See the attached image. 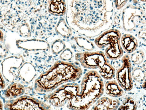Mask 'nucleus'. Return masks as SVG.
<instances>
[{
	"label": "nucleus",
	"mask_w": 146,
	"mask_h": 110,
	"mask_svg": "<svg viewBox=\"0 0 146 110\" xmlns=\"http://www.w3.org/2000/svg\"><path fill=\"white\" fill-rule=\"evenodd\" d=\"M19 48L26 51H48L50 50V45L46 42L39 39L19 40L16 42Z\"/></svg>",
	"instance_id": "12"
},
{
	"label": "nucleus",
	"mask_w": 146,
	"mask_h": 110,
	"mask_svg": "<svg viewBox=\"0 0 146 110\" xmlns=\"http://www.w3.org/2000/svg\"><path fill=\"white\" fill-rule=\"evenodd\" d=\"M75 57L76 60L84 68L92 70L99 69L100 75L105 80H111L115 76V69L110 64L102 51H86L77 53Z\"/></svg>",
	"instance_id": "5"
},
{
	"label": "nucleus",
	"mask_w": 146,
	"mask_h": 110,
	"mask_svg": "<svg viewBox=\"0 0 146 110\" xmlns=\"http://www.w3.org/2000/svg\"><path fill=\"white\" fill-rule=\"evenodd\" d=\"M118 18V16H115V23H118L119 21L118 20H117Z\"/></svg>",
	"instance_id": "33"
},
{
	"label": "nucleus",
	"mask_w": 146,
	"mask_h": 110,
	"mask_svg": "<svg viewBox=\"0 0 146 110\" xmlns=\"http://www.w3.org/2000/svg\"><path fill=\"white\" fill-rule=\"evenodd\" d=\"M4 42V36L2 31L0 29V42Z\"/></svg>",
	"instance_id": "31"
},
{
	"label": "nucleus",
	"mask_w": 146,
	"mask_h": 110,
	"mask_svg": "<svg viewBox=\"0 0 146 110\" xmlns=\"http://www.w3.org/2000/svg\"><path fill=\"white\" fill-rule=\"evenodd\" d=\"M132 77L135 81L142 83L146 79V72L143 69L139 67H135L131 71Z\"/></svg>",
	"instance_id": "23"
},
{
	"label": "nucleus",
	"mask_w": 146,
	"mask_h": 110,
	"mask_svg": "<svg viewBox=\"0 0 146 110\" xmlns=\"http://www.w3.org/2000/svg\"><path fill=\"white\" fill-rule=\"evenodd\" d=\"M105 90L106 94L113 98L121 97L124 94L123 89L115 80L106 82L105 84Z\"/></svg>",
	"instance_id": "18"
},
{
	"label": "nucleus",
	"mask_w": 146,
	"mask_h": 110,
	"mask_svg": "<svg viewBox=\"0 0 146 110\" xmlns=\"http://www.w3.org/2000/svg\"><path fill=\"white\" fill-rule=\"evenodd\" d=\"M129 0H114L115 5L117 10H120L126 5Z\"/></svg>",
	"instance_id": "27"
},
{
	"label": "nucleus",
	"mask_w": 146,
	"mask_h": 110,
	"mask_svg": "<svg viewBox=\"0 0 146 110\" xmlns=\"http://www.w3.org/2000/svg\"><path fill=\"white\" fill-rule=\"evenodd\" d=\"M80 91V87L78 84L68 83L44 96V101L50 105L59 108L67 104L73 97L79 94Z\"/></svg>",
	"instance_id": "7"
},
{
	"label": "nucleus",
	"mask_w": 146,
	"mask_h": 110,
	"mask_svg": "<svg viewBox=\"0 0 146 110\" xmlns=\"http://www.w3.org/2000/svg\"><path fill=\"white\" fill-rule=\"evenodd\" d=\"M8 50L4 45L0 43V58H3L7 56Z\"/></svg>",
	"instance_id": "28"
},
{
	"label": "nucleus",
	"mask_w": 146,
	"mask_h": 110,
	"mask_svg": "<svg viewBox=\"0 0 146 110\" xmlns=\"http://www.w3.org/2000/svg\"><path fill=\"white\" fill-rule=\"evenodd\" d=\"M120 42L123 49L129 54L133 53L138 48L137 40L131 34H125L121 36Z\"/></svg>",
	"instance_id": "17"
},
{
	"label": "nucleus",
	"mask_w": 146,
	"mask_h": 110,
	"mask_svg": "<svg viewBox=\"0 0 146 110\" xmlns=\"http://www.w3.org/2000/svg\"><path fill=\"white\" fill-rule=\"evenodd\" d=\"M121 36L119 30H107L95 38L94 44L99 48H106L104 54L108 59L118 60L121 58L124 54L120 42Z\"/></svg>",
	"instance_id": "6"
},
{
	"label": "nucleus",
	"mask_w": 146,
	"mask_h": 110,
	"mask_svg": "<svg viewBox=\"0 0 146 110\" xmlns=\"http://www.w3.org/2000/svg\"><path fill=\"white\" fill-rule=\"evenodd\" d=\"M55 30L58 34L64 38H69L72 36V30L64 18L59 19L55 27Z\"/></svg>",
	"instance_id": "19"
},
{
	"label": "nucleus",
	"mask_w": 146,
	"mask_h": 110,
	"mask_svg": "<svg viewBox=\"0 0 146 110\" xmlns=\"http://www.w3.org/2000/svg\"><path fill=\"white\" fill-rule=\"evenodd\" d=\"M16 31L21 37L25 38H31L33 33L32 26L28 22L22 23L17 28Z\"/></svg>",
	"instance_id": "22"
},
{
	"label": "nucleus",
	"mask_w": 146,
	"mask_h": 110,
	"mask_svg": "<svg viewBox=\"0 0 146 110\" xmlns=\"http://www.w3.org/2000/svg\"><path fill=\"white\" fill-rule=\"evenodd\" d=\"M66 4V22L81 35L93 38L111 26L112 0H67Z\"/></svg>",
	"instance_id": "1"
},
{
	"label": "nucleus",
	"mask_w": 146,
	"mask_h": 110,
	"mask_svg": "<svg viewBox=\"0 0 146 110\" xmlns=\"http://www.w3.org/2000/svg\"><path fill=\"white\" fill-rule=\"evenodd\" d=\"M5 87V82L3 78L2 77L1 72V69H0V89H4Z\"/></svg>",
	"instance_id": "30"
},
{
	"label": "nucleus",
	"mask_w": 146,
	"mask_h": 110,
	"mask_svg": "<svg viewBox=\"0 0 146 110\" xmlns=\"http://www.w3.org/2000/svg\"><path fill=\"white\" fill-rule=\"evenodd\" d=\"M3 104L1 100H0V110H3Z\"/></svg>",
	"instance_id": "32"
},
{
	"label": "nucleus",
	"mask_w": 146,
	"mask_h": 110,
	"mask_svg": "<svg viewBox=\"0 0 146 110\" xmlns=\"http://www.w3.org/2000/svg\"><path fill=\"white\" fill-rule=\"evenodd\" d=\"M47 11L49 14L60 17L66 13L67 4L65 0H47Z\"/></svg>",
	"instance_id": "14"
},
{
	"label": "nucleus",
	"mask_w": 146,
	"mask_h": 110,
	"mask_svg": "<svg viewBox=\"0 0 146 110\" xmlns=\"http://www.w3.org/2000/svg\"><path fill=\"white\" fill-rule=\"evenodd\" d=\"M73 57V53L69 48L65 49L60 53L59 58L64 62H69Z\"/></svg>",
	"instance_id": "26"
},
{
	"label": "nucleus",
	"mask_w": 146,
	"mask_h": 110,
	"mask_svg": "<svg viewBox=\"0 0 146 110\" xmlns=\"http://www.w3.org/2000/svg\"><path fill=\"white\" fill-rule=\"evenodd\" d=\"M121 62V66L116 72V78L118 84L123 90L129 91L133 88V81L131 75V62L129 56H124Z\"/></svg>",
	"instance_id": "10"
},
{
	"label": "nucleus",
	"mask_w": 146,
	"mask_h": 110,
	"mask_svg": "<svg viewBox=\"0 0 146 110\" xmlns=\"http://www.w3.org/2000/svg\"><path fill=\"white\" fill-rule=\"evenodd\" d=\"M123 29L127 32H135L146 25V15L144 11L132 5L124 9L122 13Z\"/></svg>",
	"instance_id": "8"
},
{
	"label": "nucleus",
	"mask_w": 146,
	"mask_h": 110,
	"mask_svg": "<svg viewBox=\"0 0 146 110\" xmlns=\"http://www.w3.org/2000/svg\"><path fill=\"white\" fill-rule=\"evenodd\" d=\"M82 74V68L73 63L58 60L36 79L34 89L38 93L51 92L65 83L78 80Z\"/></svg>",
	"instance_id": "3"
},
{
	"label": "nucleus",
	"mask_w": 146,
	"mask_h": 110,
	"mask_svg": "<svg viewBox=\"0 0 146 110\" xmlns=\"http://www.w3.org/2000/svg\"><path fill=\"white\" fill-rule=\"evenodd\" d=\"M137 108L135 101L131 97H127L122 101L121 103L119 105L117 110H135Z\"/></svg>",
	"instance_id": "20"
},
{
	"label": "nucleus",
	"mask_w": 146,
	"mask_h": 110,
	"mask_svg": "<svg viewBox=\"0 0 146 110\" xmlns=\"http://www.w3.org/2000/svg\"><path fill=\"white\" fill-rule=\"evenodd\" d=\"M140 1H142V2H146V0H140Z\"/></svg>",
	"instance_id": "34"
},
{
	"label": "nucleus",
	"mask_w": 146,
	"mask_h": 110,
	"mask_svg": "<svg viewBox=\"0 0 146 110\" xmlns=\"http://www.w3.org/2000/svg\"><path fill=\"white\" fill-rule=\"evenodd\" d=\"M73 38L77 45L80 48L87 51H92L94 49V44L82 36H78Z\"/></svg>",
	"instance_id": "21"
},
{
	"label": "nucleus",
	"mask_w": 146,
	"mask_h": 110,
	"mask_svg": "<svg viewBox=\"0 0 146 110\" xmlns=\"http://www.w3.org/2000/svg\"><path fill=\"white\" fill-rule=\"evenodd\" d=\"M104 81L98 72L88 71L82 79L79 93L67 103L70 110H88L103 95Z\"/></svg>",
	"instance_id": "4"
},
{
	"label": "nucleus",
	"mask_w": 146,
	"mask_h": 110,
	"mask_svg": "<svg viewBox=\"0 0 146 110\" xmlns=\"http://www.w3.org/2000/svg\"><path fill=\"white\" fill-rule=\"evenodd\" d=\"M25 92V88L19 82L12 83L5 90L4 95L7 99H13L23 95Z\"/></svg>",
	"instance_id": "16"
},
{
	"label": "nucleus",
	"mask_w": 146,
	"mask_h": 110,
	"mask_svg": "<svg viewBox=\"0 0 146 110\" xmlns=\"http://www.w3.org/2000/svg\"><path fill=\"white\" fill-rule=\"evenodd\" d=\"M120 102L118 99H112L108 97H100L94 104L92 110H117Z\"/></svg>",
	"instance_id": "13"
},
{
	"label": "nucleus",
	"mask_w": 146,
	"mask_h": 110,
	"mask_svg": "<svg viewBox=\"0 0 146 110\" xmlns=\"http://www.w3.org/2000/svg\"><path fill=\"white\" fill-rule=\"evenodd\" d=\"M25 60L21 55L11 56L2 63V71L5 79L12 82L19 76V72Z\"/></svg>",
	"instance_id": "11"
},
{
	"label": "nucleus",
	"mask_w": 146,
	"mask_h": 110,
	"mask_svg": "<svg viewBox=\"0 0 146 110\" xmlns=\"http://www.w3.org/2000/svg\"><path fill=\"white\" fill-rule=\"evenodd\" d=\"M131 62L135 65H139L144 62L145 55L142 50H139L133 53L130 56Z\"/></svg>",
	"instance_id": "25"
},
{
	"label": "nucleus",
	"mask_w": 146,
	"mask_h": 110,
	"mask_svg": "<svg viewBox=\"0 0 146 110\" xmlns=\"http://www.w3.org/2000/svg\"><path fill=\"white\" fill-rule=\"evenodd\" d=\"M5 110H51L50 105L38 99L27 95L7 101L5 104Z\"/></svg>",
	"instance_id": "9"
},
{
	"label": "nucleus",
	"mask_w": 146,
	"mask_h": 110,
	"mask_svg": "<svg viewBox=\"0 0 146 110\" xmlns=\"http://www.w3.org/2000/svg\"><path fill=\"white\" fill-rule=\"evenodd\" d=\"M45 6L46 0H0V22L16 31L22 23L33 19Z\"/></svg>",
	"instance_id": "2"
},
{
	"label": "nucleus",
	"mask_w": 146,
	"mask_h": 110,
	"mask_svg": "<svg viewBox=\"0 0 146 110\" xmlns=\"http://www.w3.org/2000/svg\"><path fill=\"white\" fill-rule=\"evenodd\" d=\"M66 48L64 42L61 39H57L52 43L51 46V51L54 55L60 54Z\"/></svg>",
	"instance_id": "24"
},
{
	"label": "nucleus",
	"mask_w": 146,
	"mask_h": 110,
	"mask_svg": "<svg viewBox=\"0 0 146 110\" xmlns=\"http://www.w3.org/2000/svg\"><path fill=\"white\" fill-rule=\"evenodd\" d=\"M139 38L141 39H146V30L145 28L144 29V28L142 29L141 30H139V32L138 34Z\"/></svg>",
	"instance_id": "29"
},
{
	"label": "nucleus",
	"mask_w": 146,
	"mask_h": 110,
	"mask_svg": "<svg viewBox=\"0 0 146 110\" xmlns=\"http://www.w3.org/2000/svg\"><path fill=\"white\" fill-rule=\"evenodd\" d=\"M36 70L31 63L26 62L19 69V74L20 79L23 82L29 83L33 80L36 75Z\"/></svg>",
	"instance_id": "15"
}]
</instances>
